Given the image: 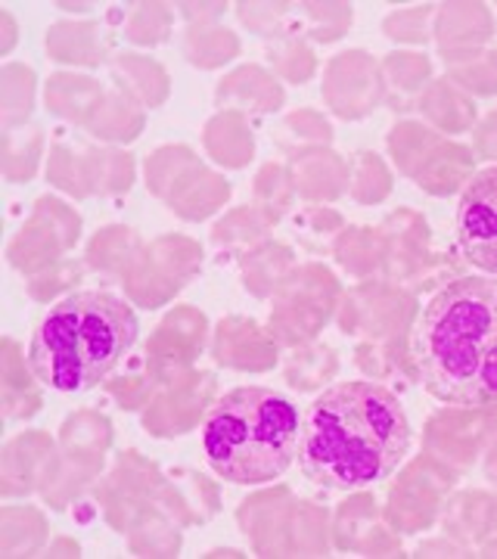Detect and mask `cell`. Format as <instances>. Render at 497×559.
<instances>
[{"label": "cell", "instance_id": "cell-1", "mask_svg": "<svg viewBox=\"0 0 497 559\" xmlns=\"http://www.w3.org/2000/svg\"><path fill=\"white\" fill-rule=\"evenodd\" d=\"M411 451V419L398 395L377 382H339L301 414L298 466L336 491L389 479Z\"/></svg>", "mask_w": 497, "mask_h": 559}, {"label": "cell", "instance_id": "cell-2", "mask_svg": "<svg viewBox=\"0 0 497 559\" xmlns=\"http://www.w3.org/2000/svg\"><path fill=\"white\" fill-rule=\"evenodd\" d=\"M417 367L448 404L497 399V280H460L423 308Z\"/></svg>", "mask_w": 497, "mask_h": 559}, {"label": "cell", "instance_id": "cell-3", "mask_svg": "<svg viewBox=\"0 0 497 559\" xmlns=\"http://www.w3.org/2000/svg\"><path fill=\"white\" fill-rule=\"evenodd\" d=\"M134 308L113 293H72L40 318L28 367L54 392H87L106 380L138 342Z\"/></svg>", "mask_w": 497, "mask_h": 559}, {"label": "cell", "instance_id": "cell-4", "mask_svg": "<svg viewBox=\"0 0 497 559\" xmlns=\"http://www.w3.org/2000/svg\"><path fill=\"white\" fill-rule=\"evenodd\" d=\"M301 417L296 404L271 389H237L205 414L202 451L221 479L264 485L298 460Z\"/></svg>", "mask_w": 497, "mask_h": 559}, {"label": "cell", "instance_id": "cell-5", "mask_svg": "<svg viewBox=\"0 0 497 559\" xmlns=\"http://www.w3.org/2000/svg\"><path fill=\"white\" fill-rule=\"evenodd\" d=\"M458 242L470 264L497 277V168H485L463 190Z\"/></svg>", "mask_w": 497, "mask_h": 559}]
</instances>
